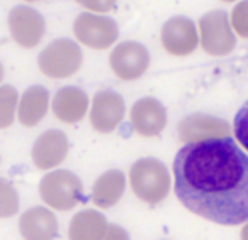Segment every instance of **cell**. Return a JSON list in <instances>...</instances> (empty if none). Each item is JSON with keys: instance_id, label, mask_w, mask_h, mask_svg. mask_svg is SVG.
Returning a JSON list of instances; mask_svg holds the SVG:
<instances>
[{"instance_id": "cell-1", "label": "cell", "mask_w": 248, "mask_h": 240, "mask_svg": "<svg viewBox=\"0 0 248 240\" xmlns=\"http://www.w3.org/2000/svg\"><path fill=\"white\" fill-rule=\"evenodd\" d=\"M172 171L176 196L189 211L226 227L248 220V156L232 137L187 142Z\"/></svg>"}, {"instance_id": "cell-2", "label": "cell", "mask_w": 248, "mask_h": 240, "mask_svg": "<svg viewBox=\"0 0 248 240\" xmlns=\"http://www.w3.org/2000/svg\"><path fill=\"white\" fill-rule=\"evenodd\" d=\"M130 186L135 196L140 198L142 201L157 205L169 193V173L159 159H139L130 168Z\"/></svg>"}, {"instance_id": "cell-3", "label": "cell", "mask_w": 248, "mask_h": 240, "mask_svg": "<svg viewBox=\"0 0 248 240\" xmlns=\"http://www.w3.org/2000/svg\"><path fill=\"white\" fill-rule=\"evenodd\" d=\"M39 194L51 208L68 211L83 201V184L75 173L58 169L41 179Z\"/></svg>"}, {"instance_id": "cell-4", "label": "cell", "mask_w": 248, "mask_h": 240, "mask_svg": "<svg viewBox=\"0 0 248 240\" xmlns=\"http://www.w3.org/2000/svg\"><path fill=\"white\" fill-rule=\"evenodd\" d=\"M81 49L71 39H56L39 54V69L52 80L73 76L81 66Z\"/></svg>"}, {"instance_id": "cell-5", "label": "cell", "mask_w": 248, "mask_h": 240, "mask_svg": "<svg viewBox=\"0 0 248 240\" xmlns=\"http://www.w3.org/2000/svg\"><path fill=\"white\" fill-rule=\"evenodd\" d=\"M201 48L211 56H225L235 48V34L225 10H213L199 20Z\"/></svg>"}, {"instance_id": "cell-6", "label": "cell", "mask_w": 248, "mask_h": 240, "mask_svg": "<svg viewBox=\"0 0 248 240\" xmlns=\"http://www.w3.org/2000/svg\"><path fill=\"white\" fill-rule=\"evenodd\" d=\"M76 39L92 49H107L117 41L118 26L113 19L93 14H79L73 24Z\"/></svg>"}, {"instance_id": "cell-7", "label": "cell", "mask_w": 248, "mask_h": 240, "mask_svg": "<svg viewBox=\"0 0 248 240\" xmlns=\"http://www.w3.org/2000/svg\"><path fill=\"white\" fill-rule=\"evenodd\" d=\"M9 29L12 39L19 44L20 48H36L41 43L46 31V22H44L43 16L32 7L19 5L14 7L9 14Z\"/></svg>"}, {"instance_id": "cell-8", "label": "cell", "mask_w": 248, "mask_h": 240, "mask_svg": "<svg viewBox=\"0 0 248 240\" xmlns=\"http://www.w3.org/2000/svg\"><path fill=\"white\" fill-rule=\"evenodd\" d=\"M149 51L135 41L120 43L110 54V68L124 81L139 80L149 68Z\"/></svg>"}, {"instance_id": "cell-9", "label": "cell", "mask_w": 248, "mask_h": 240, "mask_svg": "<svg viewBox=\"0 0 248 240\" xmlns=\"http://www.w3.org/2000/svg\"><path fill=\"white\" fill-rule=\"evenodd\" d=\"M160 41L164 49L172 56H187L198 48V29L187 17H172L162 26Z\"/></svg>"}, {"instance_id": "cell-10", "label": "cell", "mask_w": 248, "mask_h": 240, "mask_svg": "<svg viewBox=\"0 0 248 240\" xmlns=\"http://www.w3.org/2000/svg\"><path fill=\"white\" fill-rule=\"evenodd\" d=\"M125 115V102L118 93L103 90L93 96L90 124L96 132L110 134L122 124Z\"/></svg>"}, {"instance_id": "cell-11", "label": "cell", "mask_w": 248, "mask_h": 240, "mask_svg": "<svg viewBox=\"0 0 248 240\" xmlns=\"http://www.w3.org/2000/svg\"><path fill=\"white\" fill-rule=\"evenodd\" d=\"M69 151V142L64 132L56 130H46L36 139L32 145V161L37 169H52L59 166L66 159Z\"/></svg>"}, {"instance_id": "cell-12", "label": "cell", "mask_w": 248, "mask_h": 240, "mask_svg": "<svg viewBox=\"0 0 248 240\" xmlns=\"http://www.w3.org/2000/svg\"><path fill=\"white\" fill-rule=\"evenodd\" d=\"M130 124L142 137H154L164 130L167 124V113L164 105L152 96H145L134 103L130 112Z\"/></svg>"}, {"instance_id": "cell-13", "label": "cell", "mask_w": 248, "mask_h": 240, "mask_svg": "<svg viewBox=\"0 0 248 240\" xmlns=\"http://www.w3.org/2000/svg\"><path fill=\"white\" fill-rule=\"evenodd\" d=\"M19 230L24 240H54L58 237V220L51 210L34 207L20 217Z\"/></svg>"}, {"instance_id": "cell-14", "label": "cell", "mask_w": 248, "mask_h": 240, "mask_svg": "<svg viewBox=\"0 0 248 240\" xmlns=\"http://www.w3.org/2000/svg\"><path fill=\"white\" fill-rule=\"evenodd\" d=\"M88 110V95L78 86H64L54 95L52 112L64 124H76Z\"/></svg>"}, {"instance_id": "cell-15", "label": "cell", "mask_w": 248, "mask_h": 240, "mask_svg": "<svg viewBox=\"0 0 248 240\" xmlns=\"http://www.w3.org/2000/svg\"><path fill=\"white\" fill-rule=\"evenodd\" d=\"M49 109V93L44 86L36 85L24 92L19 103V120L24 127H36L46 117Z\"/></svg>"}, {"instance_id": "cell-16", "label": "cell", "mask_w": 248, "mask_h": 240, "mask_svg": "<svg viewBox=\"0 0 248 240\" xmlns=\"http://www.w3.org/2000/svg\"><path fill=\"white\" fill-rule=\"evenodd\" d=\"M230 132L226 122L209 115H191L179 125V139L183 141H196L208 137H226Z\"/></svg>"}, {"instance_id": "cell-17", "label": "cell", "mask_w": 248, "mask_h": 240, "mask_svg": "<svg viewBox=\"0 0 248 240\" xmlns=\"http://www.w3.org/2000/svg\"><path fill=\"white\" fill-rule=\"evenodd\" d=\"M125 191V176L118 169H110L96 179L92 191V200L96 207L110 208L120 201Z\"/></svg>"}, {"instance_id": "cell-18", "label": "cell", "mask_w": 248, "mask_h": 240, "mask_svg": "<svg viewBox=\"0 0 248 240\" xmlns=\"http://www.w3.org/2000/svg\"><path fill=\"white\" fill-rule=\"evenodd\" d=\"M108 228L107 218L96 210H83L69 224V240H101Z\"/></svg>"}, {"instance_id": "cell-19", "label": "cell", "mask_w": 248, "mask_h": 240, "mask_svg": "<svg viewBox=\"0 0 248 240\" xmlns=\"http://www.w3.org/2000/svg\"><path fill=\"white\" fill-rule=\"evenodd\" d=\"M17 90L10 85L0 88V128H7L14 124L17 110Z\"/></svg>"}, {"instance_id": "cell-20", "label": "cell", "mask_w": 248, "mask_h": 240, "mask_svg": "<svg viewBox=\"0 0 248 240\" xmlns=\"http://www.w3.org/2000/svg\"><path fill=\"white\" fill-rule=\"evenodd\" d=\"M19 210V194L10 181L0 178V218H9Z\"/></svg>"}, {"instance_id": "cell-21", "label": "cell", "mask_w": 248, "mask_h": 240, "mask_svg": "<svg viewBox=\"0 0 248 240\" xmlns=\"http://www.w3.org/2000/svg\"><path fill=\"white\" fill-rule=\"evenodd\" d=\"M232 27L240 37L248 39V0H242L232 12Z\"/></svg>"}, {"instance_id": "cell-22", "label": "cell", "mask_w": 248, "mask_h": 240, "mask_svg": "<svg viewBox=\"0 0 248 240\" xmlns=\"http://www.w3.org/2000/svg\"><path fill=\"white\" fill-rule=\"evenodd\" d=\"M233 132H235L236 141L248 151V100L236 112L235 122H233Z\"/></svg>"}, {"instance_id": "cell-23", "label": "cell", "mask_w": 248, "mask_h": 240, "mask_svg": "<svg viewBox=\"0 0 248 240\" xmlns=\"http://www.w3.org/2000/svg\"><path fill=\"white\" fill-rule=\"evenodd\" d=\"M76 2L92 12H108L115 7L117 0H76Z\"/></svg>"}, {"instance_id": "cell-24", "label": "cell", "mask_w": 248, "mask_h": 240, "mask_svg": "<svg viewBox=\"0 0 248 240\" xmlns=\"http://www.w3.org/2000/svg\"><path fill=\"white\" fill-rule=\"evenodd\" d=\"M101 240H130V239H128V234L124 230V228L111 224V225H108L107 232H105V235Z\"/></svg>"}, {"instance_id": "cell-25", "label": "cell", "mask_w": 248, "mask_h": 240, "mask_svg": "<svg viewBox=\"0 0 248 240\" xmlns=\"http://www.w3.org/2000/svg\"><path fill=\"white\" fill-rule=\"evenodd\" d=\"M242 240H248V224L245 225V228L242 230Z\"/></svg>"}, {"instance_id": "cell-26", "label": "cell", "mask_w": 248, "mask_h": 240, "mask_svg": "<svg viewBox=\"0 0 248 240\" xmlns=\"http://www.w3.org/2000/svg\"><path fill=\"white\" fill-rule=\"evenodd\" d=\"M2 80H3V66H2V63H0V83H2Z\"/></svg>"}, {"instance_id": "cell-27", "label": "cell", "mask_w": 248, "mask_h": 240, "mask_svg": "<svg viewBox=\"0 0 248 240\" xmlns=\"http://www.w3.org/2000/svg\"><path fill=\"white\" fill-rule=\"evenodd\" d=\"M26 2H39V0H26Z\"/></svg>"}, {"instance_id": "cell-28", "label": "cell", "mask_w": 248, "mask_h": 240, "mask_svg": "<svg viewBox=\"0 0 248 240\" xmlns=\"http://www.w3.org/2000/svg\"><path fill=\"white\" fill-rule=\"evenodd\" d=\"M221 2H235V0H221Z\"/></svg>"}]
</instances>
